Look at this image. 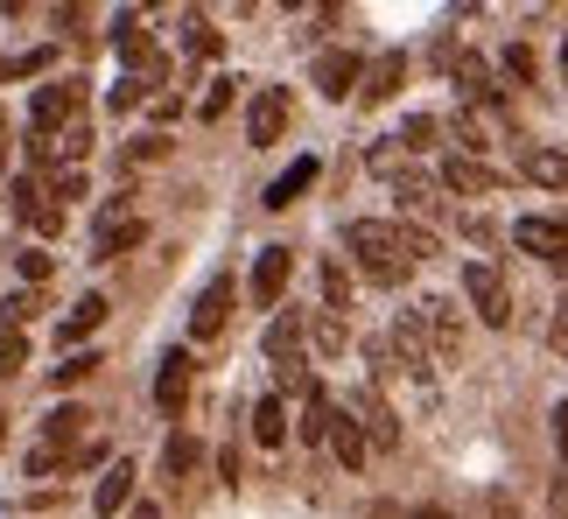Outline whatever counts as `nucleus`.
<instances>
[{
  "label": "nucleus",
  "mask_w": 568,
  "mask_h": 519,
  "mask_svg": "<svg viewBox=\"0 0 568 519\" xmlns=\"http://www.w3.org/2000/svg\"><path fill=\"white\" fill-rule=\"evenodd\" d=\"M8 204H14V225H29V232H57L63 225V204L42 190L36 169H21V176L8 183Z\"/></svg>",
  "instance_id": "5"
},
{
  "label": "nucleus",
  "mask_w": 568,
  "mask_h": 519,
  "mask_svg": "<svg viewBox=\"0 0 568 519\" xmlns=\"http://www.w3.org/2000/svg\"><path fill=\"white\" fill-rule=\"evenodd\" d=\"M57 464H63V449H50V442H36V449H29V478H50Z\"/></svg>",
  "instance_id": "38"
},
{
  "label": "nucleus",
  "mask_w": 568,
  "mask_h": 519,
  "mask_svg": "<svg viewBox=\"0 0 568 519\" xmlns=\"http://www.w3.org/2000/svg\"><path fill=\"white\" fill-rule=\"evenodd\" d=\"M498 63H506V78H519V84H534V50H527V42H513V50L498 57Z\"/></svg>",
  "instance_id": "36"
},
{
  "label": "nucleus",
  "mask_w": 568,
  "mask_h": 519,
  "mask_svg": "<svg viewBox=\"0 0 568 519\" xmlns=\"http://www.w3.org/2000/svg\"><path fill=\"white\" fill-rule=\"evenodd\" d=\"M555 344L568 352V302H561V316H555Z\"/></svg>",
  "instance_id": "41"
},
{
  "label": "nucleus",
  "mask_w": 568,
  "mask_h": 519,
  "mask_svg": "<svg viewBox=\"0 0 568 519\" xmlns=\"http://www.w3.org/2000/svg\"><path fill=\"white\" fill-rule=\"evenodd\" d=\"M253 442L260 449H281V442H288V400H281V394H260L253 400Z\"/></svg>",
  "instance_id": "18"
},
{
  "label": "nucleus",
  "mask_w": 568,
  "mask_h": 519,
  "mask_svg": "<svg viewBox=\"0 0 568 519\" xmlns=\"http://www.w3.org/2000/svg\"><path fill=\"white\" fill-rule=\"evenodd\" d=\"M464 302L477 309V323H491V330L513 323V288H506V274H498L491 260H470L464 267Z\"/></svg>",
  "instance_id": "4"
},
{
  "label": "nucleus",
  "mask_w": 568,
  "mask_h": 519,
  "mask_svg": "<svg viewBox=\"0 0 568 519\" xmlns=\"http://www.w3.org/2000/svg\"><path fill=\"white\" fill-rule=\"evenodd\" d=\"M386 352H393V373H407V379L428 386V373H435V344H428V330H422V309H400V316H393Z\"/></svg>",
  "instance_id": "3"
},
{
  "label": "nucleus",
  "mask_w": 568,
  "mask_h": 519,
  "mask_svg": "<svg viewBox=\"0 0 568 519\" xmlns=\"http://www.w3.org/2000/svg\"><path fill=\"white\" fill-rule=\"evenodd\" d=\"M99 365H105L99 352H78L71 365H57V386H78V379H92V373H99Z\"/></svg>",
  "instance_id": "34"
},
{
  "label": "nucleus",
  "mask_w": 568,
  "mask_h": 519,
  "mask_svg": "<svg viewBox=\"0 0 568 519\" xmlns=\"http://www.w3.org/2000/svg\"><path fill=\"white\" fill-rule=\"evenodd\" d=\"M42 190H50V197L71 211L78 197H92V183H84V169H50V176H42Z\"/></svg>",
  "instance_id": "26"
},
{
  "label": "nucleus",
  "mask_w": 568,
  "mask_h": 519,
  "mask_svg": "<svg viewBox=\"0 0 568 519\" xmlns=\"http://www.w3.org/2000/svg\"><path fill=\"white\" fill-rule=\"evenodd\" d=\"M331 457L344 464V470H365V457H373V442H365V428H358V415L352 407H331Z\"/></svg>",
  "instance_id": "12"
},
{
  "label": "nucleus",
  "mask_w": 568,
  "mask_h": 519,
  "mask_svg": "<svg viewBox=\"0 0 568 519\" xmlns=\"http://www.w3.org/2000/svg\"><path fill=\"white\" fill-rule=\"evenodd\" d=\"M99 323H105V295H78V309L63 316V330H57V337H63V344H71V352H78V344L92 337Z\"/></svg>",
  "instance_id": "21"
},
{
  "label": "nucleus",
  "mask_w": 568,
  "mask_h": 519,
  "mask_svg": "<svg viewBox=\"0 0 568 519\" xmlns=\"http://www.w3.org/2000/svg\"><path fill=\"white\" fill-rule=\"evenodd\" d=\"M449 71H456V84H464L470 99H491V71H485V57H456Z\"/></svg>",
  "instance_id": "29"
},
{
  "label": "nucleus",
  "mask_w": 568,
  "mask_h": 519,
  "mask_svg": "<svg viewBox=\"0 0 568 519\" xmlns=\"http://www.w3.org/2000/svg\"><path fill=\"white\" fill-rule=\"evenodd\" d=\"M527 183L568 190V155H561V147H527Z\"/></svg>",
  "instance_id": "22"
},
{
  "label": "nucleus",
  "mask_w": 568,
  "mask_h": 519,
  "mask_svg": "<svg viewBox=\"0 0 568 519\" xmlns=\"http://www.w3.org/2000/svg\"><path fill=\"white\" fill-rule=\"evenodd\" d=\"M358 78H365V63H358L352 50H323V57H316V92H323V99H352Z\"/></svg>",
  "instance_id": "14"
},
{
  "label": "nucleus",
  "mask_w": 568,
  "mask_h": 519,
  "mask_svg": "<svg viewBox=\"0 0 568 519\" xmlns=\"http://www.w3.org/2000/svg\"><path fill=\"white\" fill-rule=\"evenodd\" d=\"M225 316H232V281L225 274H211L204 281V295H196V309H190V344H204L225 330Z\"/></svg>",
  "instance_id": "11"
},
{
  "label": "nucleus",
  "mask_w": 568,
  "mask_h": 519,
  "mask_svg": "<svg viewBox=\"0 0 568 519\" xmlns=\"http://www.w3.org/2000/svg\"><path fill=\"white\" fill-rule=\"evenodd\" d=\"M225 105H232V78H217L211 92L196 99V120H217V113H225Z\"/></svg>",
  "instance_id": "35"
},
{
  "label": "nucleus",
  "mask_w": 568,
  "mask_h": 519,
  "mask_svg": "<svg viewBox=\"0 0 568 519\" xmlns=\"http://www.w3.org/2000/svg\"><path fill=\"white\" fill-rule=\"evenodd\" d=\"M183 394H190V352H169L162 373H155V407H162V415H176Z\"/></svg>",
  "instance_id": "20"
},
{
  "label": "nucleus",
  "mask_w": 568,
  "mask_h": 519,
  "mask_svg": "<svg viewBox=\"0 0 568 519\" xmlns=\"http://www.w3.org/2000/svg\"><path fill=\"white\" fill-rule=\"evenodd\" d=\"M513 246L534 253V260H548V267H568V225L561 218H519L513 225Z\"/></svg>",
  "instance_id": "9"
},
{
  "label": "nucleus",
  "mask_w": 568,
  "mask_h": 519,
  "mask_svg": "<svg viewBox=\"0 0 568 519\" xmlns=\"http://www.w3.org/2000/svg\"><path fill=\"white\" fill-rule=\"evenodd\" d=\"M281 134H288V92H281V84H260L253 105H246V141L253 147H274Z\"/></svg>",
  "instance_id": "8"
},
{
  "label": "nucleus",
  "mask_w": 568,
  "mask_h": 519,
  "mask_svg": "<svg viewBox=\"0 0 568 519\" xmlns=\"http://www.w3.org/2000/svg\"><path fill=\"white\" fill-rule=\"evenodd\" d=\"M134 155H141V162H162V155H169V134H148V141L134 147Z\"/></svg>",
  "instance_id": "39"
},
{
  "label": "nucleus",
  "mask_w": 568,
  "mask_h": 519,
  "mask_svg": "<svg viewBox=\"0 0 568 519\" xmlns=\"http://www.w3.org/2000/svg\"><path fill=\"white\" fill-rule=\"evenodd\" d=\"M555 449H561V464H568V400L555 407Z\"/></svg>",
  "instance_id": "40"
},
{
  "label": "nucleus",
  "mask_w": 568,
  "mask_h": 519,
  "mask_svg": "<svg viewBox=\"0 0 568 519\" xmlns=\"http://www.w3.org/2000/svg\"><path fill=\"white\" fill-rule=\"evenodd\" d=\"M190 464H196V442H190V436H169V449H162V470H169V478H183Z\"/></svg>",
  "instance_id": "33"
},
{
  "label": "nucleus",
  "mask_w": 568,
  "mask_h": 519,
  "mask_svg": "<svg viewBox=\"0 0 568 519\" xmlns=\"http://www.w3.org/2000/svg\"><path fill=\"white\" fill-rule=\"evenodd\" d=\"M400 78H407V57H400V50H386L373 71H365V99H373V105L393 99V92H400Z\"/></svg>",
  "instance_id": "23"
},
{
  "label": "nucleus",
  "mask_w": 568,
  "mask_h": 519,
  "mask_svg": "<svg viewBox=\"0 0 568 519\" xmlns=\"http://www.w3.org/2000/svg\"><path fill=\"white\" fill-rule=\"evenodd\" d=\"M443 190H456V197H491L498 176H491L477 155H449V162H443Z\"/></svg>",
  "instance_id": "16"
},
{
  "label": "nucleus",
  "mask_w": 568,
  "mask_h": 519,
  "mask_svg": "<svg viewBox=\"0 0 568 519\" xmlns=\"http://www.w3.org/2000/svg\"><path fill=\"white\" fill-rule=\"evenodd\" d=\"M84 421H92V415H84V407H57V415L42 421V442H50V449H63V442H78V436H84Z\"/></svg>",
  "instance_id": "25"
},
{
  "label": "nucleus",
  "mask_w": 568,
  "mask_h": 519,
  "mask_svg": "<svg viewBox=\"0 0 568 519\" xmlns=\"http://www.w3.org/2000/svg\"><path fill=\"white\" fill-rule=\"evenodd\" d=\"M183 50H190V57H217L225 42H217V29H211L204 14H190V21H183Z\"/></svg>",
  "instance_id": "30"
},
{
  "label": "nucleus",
  "mask_w": 568,
  "mask_h": 519,
  "mask_svg": "<svg viewBox=\"0 0 568 519\" xmlns=\"http://www.w3.org/2000/svg\"><path fill=\"white\" fill-rule=\"evenodd\" d=\"M331 407H337V400H323V386L302 400V442H323V436H331Z\"/></svg>",
  "instance_id": "27"
},
{
  "label": "nucleus",
  "mask_w": 568,
  "mask_h": 519,
  "mask_svg": "<svg viewBox=\"0 0 568 519\" xmlns=\"http://www.w3.org/2000/svg\"><path fill=\"white\" fill-rule=\"evenodd\" d=\"M344 253L358 260L365 281H379V288H400V281L435 253V232L386 225V218H352V225H344Z\"/></svg>",
  "instance_id": "1"
},
{
  "label": "nucleus",
  "mask_w": 568,
  "mask_h": 519,
  "mask_svg": "<svg viewBox=\"0 0 568 519\" xmlns=\"http://www.w3.org/2000/svg\"><path fill=\"white\" fill-rule=\"evenodd\" d=\"M435 134H443V126H435L428 113H414V120H407L393 141H400V155H422V147H435Z\"/></svg>",
  "instance_id": "31"
},
{
  "label": "nucleus",
  "mask_w": 568,
  "mask_h": 519,
  "mask_svg": "<svg viewBox=\"0 0 568 519\" xmlns=\"http://www.w3.org/2000/svg\"><path fill=\"white\" fill-rule=\"evenodd\" d=\"M422 330L435 344V365H456V358H464V309H456L449 295H428L422 302Z\"/></svg>",
  "instance_id": "6"
},
{
  "label": "nucleus",
  "mask_w": 568,
  "mask_h": 519,
  "mask_svg": "<svg viewBox=\"0 0 568 519\" xmlns=\"http://www.w3.org/2000/svg\"><path fill=\"white\" fill-rule=\"evenodd\" d=\"M310 344H316L323 358H337L344 352V323L337 316H310Z\"/></svg>",
  "instance_id": "32"
},
{
  "label": "nucleus",
  "mask_w": 568,
  "mask_h": 519,
  "mask_svg": "<svg viewBox=\"0 0 568 519\" xmlns=\"http://www.w3.org/2000/svg\"><path fill=\"white\" fill-rule=\"evenodd\" d=\"M561 84H568V35H561Z\"/></svg>",
  "instance_id": "44"
},
{
  "label": "nucleus",
  "mask_w": 568,
  "mask_h": 519,
  "mask_svg": "<svg viewBox=\"0 0 568 519\" xmlns=\"http://www.w3.org/2000/svg\"><path fill=\"white\" fill-rule=\"evenodd\" d=\"M316 176H323V162H316V155H302V162H288V169H281V176L267 183V197H260V204H267V211H288Z\"/></svg>",
  "instance_id": "17"
},
{
  "label": "nucleus",
  "mask_w": 568,
  "mask_h": 519,
  "mask_svg": "<svg viewBox=\"0 0 568 519\" xmlns=\"http://www.w3.org/2000/svg\"><path fill=\"white\" fill-rule=\"evenodd\" d=\"M21 365H29V330H8V323H0V379H14Z\"/></svg>",
  "instance_id": "28"
},
{
  "label": "nucleus",
  "mask_w": 568,
  "mask_h": 519,
  "mask_svg": "<svg viewBox=\"0 0 568 519\" xmlns=\"http://www.w3.org/2000/svg\"><path fill=\"white\" fill-rule=\"evenodd\" d=\"M310 344V323L302 316H281L274 330H267V358H281V365H295V352Z\"/></svg>",
  "instance_id": "24"
},
{
  "label": "nucleus",
  "mask_w": 568,
  "mask_h": 519,
  "mask_svg": "<svg viewBox=\"0 0 568 519\" xmlns=\"http://www.w3.org/2000/svg\"><path fill=\"white\" fill-rule=\"evenodd\" d=\"M352 415H358V428H365V442H379V449H393V442H400V421H393V407H386V394H379V386H358Z\"/></svg>",
  "instance_id": "13"
},
{
  "label": "nucleus",
  "mask_w": 568,
  "mask_h": 519,
  "mask_svg": "<svg viewBox=\"0 0 568 519\" xmlns=\"http://www.w3.org/2000/svg\"><path fill=\"white\" fill-rule=\"evenodd\" d=\"M0 436H8V415H0Z\"/></svg>",
  "instance_id": "45"
},
{
  "label": "nucleus",
  "mask_w": 568,
  "mask_h": 519,
  "mask_svg": "<svg viewBox=\"0 0 568 519\" xmlns=\"http://www.w3.org/2000/svg\"><path fill=\"white\" fill-rule=\"evenodd\" d=\"M555 512H561V519H568V478H561V485H555Z\"/></svg>",
  "instance_id": "43"
},
{
  "label": "nucleus",
  "mask_w": 568,
  "mask_h": 519,
  "mask_svg": "<svg viewBox=\"0 0 568 519\" xmlns=\"http://www.w3.org/2000/svg\"><path fill=\"white\" fill-rule=\"evenodd\" d=\"M134 519H162V506H155V499H141V506H134Z\"/></svg>",
  "instance_id": "42"
},
{
  "label": "nucleus",
  "mask_w": 568,
  "mask_h": 519,
  "mask_svg": "<svg viewBox=\"0 0 568 519\" xmlns=\"http://www.w3.org/2000/svg\"><path fill=\"white\" fill-rule=\"evenodd\" d=\"M71 120H78V84L71 78L36 84V99H29V126H36V134H63Z\"/></svg>",
  "instance_id": "7"
},
{
  "label": "nucleus",
  "mask_w": 568,
  "mask_h": 519,
  "mask_svg": "<svg viewBox=\"0 0 568 519\" xmlns=\"http://www.w3.org/2000/svg\"><path fill=\"white\" fill-rule=\"evenodd\" d=\"M288 274H295V253L288 246H267L253 260V281H246V295H253V309H274L281 288H288Z\"/></svg>",
  "instance_id": "10"
},
{
  "label": "nucleus",
  "mask_w": 568,
  "mask_h": 519,
  "mask_svg": "<svg viewBox=\"0 0 568 519\" xmlns=\"http://www.w3.org/2000/svg\"><path fill=\"white\" fill-rule=\"evenodd\" d=\"M141 240H148V225H141L134 197H105L99 204V232H92V260H120V253H134Z\"/></svg>",
  "instance_id": "2"
},
{
  "label": "nucleus",
  "mask_w": 568,
  "mask_h": 519,
  "mask_svg": "<svg viewBox=\"0 0 568 519\" xmlns=\"http://www.w3.org/2000/svg\"><path fill=\"white\" fill-rule=\"evenodd\" d=\"M316 295H323V316H352V274H344V260H323L316 267Z\"/></svg>",
  "instance_id": "19"
},
{
  "label": "nucleus",
  "mask_w": 568,
  "mask_h": 519,
  "mask_svg": "<svg viewBox=\"0 0 568 519\" xmlns=\"http://www.w3.org/2000/svg\"><path fill=\"white\" fill-rule=\"evenodd\" d=\"M14 267H21V281H50V253H14Z\"/></svg>",
  "instance_id": "37"
},
{
  "label": "nucleus",
  "mask_w": 568,
  "mask_h": 519,
  "mask_svg": "<svg viewBox=\"0 0 568 519\" xmlns=\"http://www.w3.org/2000/svg\"><path fill=\"white\" fill-rule=\"evenodd\" d=\"M126 499H134V457H113L105 478H99V491H92V512L113 519V512H126Z\"/></svg>",
  "instance_id": "15"
}]
</instances>
